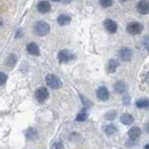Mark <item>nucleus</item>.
I'll return each instance as SVG.
<instances>
[{"label":"nucleus","mask_w":149,"mask_h":149,"mask_svg":"<svg viewBox=\"0 0 149 149\" xmlns=\"http://www.w3.org/2000/svg\"><path fill=\"white\" fill-rule=\"evenodd\" d=\"M46 84H47L48 87H51V89H58L62 86L61 79H60L58 76L53 75V73H49V75L46 76Z\"/></svg>","instance_id":"1"},{"label":"nucleus","mask_w":149,"mask_h":149,"mask_svg":"<svg viewBox=\"0 0 149 149\" xmlns=\"http://www.w3.org/2000/svg\"><path fill=\"white\" fill-rule=\"evenodd\" d=\"M49 30H51L49 24L47 22H45V21H39L36 24V32L39 36H46L49 32Z\"/></svg>","instance_id":"2"},{"label":"nucleus","mask_w":149,"mask_h":149,"mask_svg":"<svg viewBox=\"0 0 149 149\" xmlns=\"http://www.w3.org/2000/svg\"><path fill=\"white\" fill-rule=\"evenodd\" d=\"M126 30H127V32H128L130 34H139V33L142 32L144 27H142V24L139 23V22H131V23L127 24Z\"/></svg>","instance_id":"3"},{"label":"nucleus","mask_w":149,"mask_h":149,"mask_svg":"<svg viewBox=\"0 0 149 149\" xmlns=\"http://www.w3.org/2000/svg\"><path fill=\"white\" fill-rule=\"evenodd\" d=\"M36 99L39 101V102H44L47 100L48 98V89L46 87H39V89L36 91Z\"/></svg>","instance_id":"4"},{"label":"nucleus","mask_w":149,"mask_h":149,"mask_svg":"<svg viewBox=\"0 0 149 149\" xmlns=\"http://www.w3.org/2000/svg\"><path fill=\"white\" fill-rule=\"evenodd\" d=\"M58 58H59V60L61 62H68L70 60L75 59V55L70 51H68V49H62V51L59 52Z\"/></svg>","instance_id":"5"},{"label":"nucleus","mask_w":149,"mask_h":149,"mask_svg":"<svg viewBox=\"0 0 149 149\" xmlns=\"http://www.w3.org/2000/svg\"><path fill=\"white\" fill-rule=\"evenodd\" d=\"M137 8H138V12L140 14H148L149 13V1H139L138 5H137Z\"/></svg>","instance_id":"6"},{"label":"nucleus","mask_w":149,"mask_h":149,"mask_svg":"<svg viewBox=\"0 0 149 149\" xmlns=\"http://www.w3.org/2000/svg\"><path fill=\"white\" fill-rule=\"evenodd\" d=\"M96 95H98V98H99L100 100L106 101V100H108V98H109V91H108L107 87L101 86V87H99L98 91H96Z\"/></svg>","instance_id":"7"},{"label":"nucleus","mask_w":149,"mask_h":149,"mask_svg":"<svg viewBox=\"0 0 149 149\" xmlns=\"http://www.w3.org/2000/svg\"><path fill=\"white\" fill-rule=\"evenodd\" d=\"M37 9H38L39 13L46 14V13H48L51 10V3L48 1H40L38 3V6H37Z\"/></svg>","instance_id":"8"},{"label":"nucleus","mask_w":149,"mask_h":149,"mask_svg":"<svg viewBox=\"0 0 149 149\" xmlns=\"http://www.w3.org/2000/svg\"><path fill=\"white\" fill-rule=\"evenodd\" d=\"M119 58L122 61H130L131 58H132V52H131V49L130 48H126V47H124V48H122L120 51H119Z\"/></svg>","instance_id":"9"},{"label":"nucleus","mask_w":149,"mask_h":149,"mask_svg":"<svg viewBox=\"0 0 149 149\" xmlns=\"http://www.w3.org/2000/svg\"><path fill=\"white\" fill-rule=\"evenodd\" d=\"M104 28L110 33H115L117 31V23L113 20H106L104 21Z\"/></svg>","instance_id":"10"},{"label":"nucleus","mask_w":149,"mask_h":149,"mask_svg":"<svg viewBox=\"0 0 149 149\" xmlns=\"http://www.w3.org/2000/svg\"><path fill=\"white\" fill-rule=\"evenodd\" d=\"M140 135H141V130L139 127L134 126V127L130 128V131H128V138L131 140H137V139L140 138Z\"/></svg>","instance_id":"11"},{"label":"nucleus","mask_w":149,"mask_h":149,"mask_svg":"<svg viewBox=\"0 0 149 149\" xmlns=\"http://www.w3.org/2000/svg\"><path fill=\"white\" fill-rule=\"evenodd\" d=\"M27 49H28L29 54H31V55H36V56H38V55L40 54L39 47H38V45H37L36 43H30L29 45L27 46Z\"/></svg>","instance_id":"12"},{"label":"nucleus","mask_w":149,"mask_h":149,"mask_svg":"<svg viewBox=\"0 0 149 149\" xmlns=\"http://www.w3.org/2000/svg\"><path fill=\"white\" fill-rule=\"evenodd\" d=\"M120 122H122L124 125H131V124H133L134 118H133V116H132V115H130V114L125 113V114H123V115L120 116Z\"/></svg>","instance_id":"13"},{"label":"nucleus","mask_w":149,"mask_h":149,"mask_svg":"<svg viewBox=\"0 0 149 149\" xmlns=\"http://www.w3.org/2000/svg\"><path fill=\"white\" fill-rule=\"evenodd\" d=\"M70 21H71V17L67 14H62L58 17V23L60 25H68L70 23Z\"/></svg>","instance_id":"14"},{"label":"nucleus","mask_w":149,"mask_h":149,"mask_svg":"<svg viewBox=\"0 0 149 149\" xmlns=\"http://www.w3.org/2000/svg\"><path fill=\"white\" fill-rule=\"evenodd\" d=\"M114 89L116 91V93H118V94H123L126 89H127V86H126V84L124 83V82H117L115 85H114Z\"/></svg>","instance_id":"15"},{"label":"nucleus","mask_w":149,"mask_h":149,"mask_svg":"<svg viewBox=\"0 0 149 149\" xmlns=\"http://www.w3.org/2000/svg\"><path fill=\"white\" fill-rule=\"evenodd\" d=\"M117 68H118V61H116V60H114V59L109 60V62H108V67H107L108 72L113 73V72H115V71H116V69H117Z\"/></svg>","instance_id":"16"},{"label":"nucleus","mask_w":149,"mask_h":149,"mask_svg":"<svg viewBox=\"0 0 149 149\" xmlns=\"http://www.w3.org/2000/svg\"><path fill=\"white\" fill-rule=\"evenodd\" d=\"M16 61H17V56L15 54H9L7 60H6V64L9 68H14V65L16 64Z\"/></svg>","instance_id":"17"},{"label":"nucleus","mask_w":149,"mask_h":149,"mask_svg":"<svg viewBox=\"0 0 149 149\" xmlns=\"http://www.w3.org/2000/svg\"><path fill=\"white\" fill-rule=\"evenodd\" d=\"M135 104H137L138 108H147V107H149V100H147V99H140V100H138L135 102Z\"/></svg>","instance_id":"18"},{"label":"nucleus","mask_w":149,"mask_h":149,"mask_svg":"<svg viewBox=\"0 0 149 149\" xmlns=\"http://www.w3.org/2000/svg\"><path fill=\"white\" fill-rule=\"evenodd\" d=\"M116 131H117V128H116L115 125H108V126H106V128H104V132H106V134H108V135L115 134Z\"/></svg>","instance_id":"19"},{"label":"nucleus","mask_w":149,"mask_h":149,"mask_svg":"<svg viewBox=\"0 0 149 149\" xmlns=\"http://www.w3.org/2000/svg\"><path fill=\"white\" fill-rule=\"evenodd\" d=\"M86 119H87V113H86L85 110L80 111V113L77 115V117H76V120H77V122H84V120H86Z\"/></svg>","instance_id":"20"},{"label":"nucleus","mask_w":149,"mask_h":149,"mask_svg":"<svg viewBox=\"0 0 149 149\" xmlns=\"http://www.w3.org/2000/svg\"><path fill=\"white\" fill-rule=\"evenodd\" d=\"M25 134H27V138H28V139H36V138H37V132H36L33 128L28 130Z\"/></svg>","instance_id":"21"},{"label":"nucleus","mask_w":149,"mask_h":149,"mask_svg":"<svg viewBox=\"0 0 149 149\" xmlns=\"http://www.w3.org/2000/svg\"><path fill=\"white\" fill-rule=\"evenodd\" d=\"M116 117V111L115 110H111V111H108L106 114V119H109V120H113Z\"/></svg>","instance_id":"22"},{"label":"nucleus","mask_w":149,"mask_h":149,"mask_svg":"<svg viewBox=\"0 0 149 149\" xmlns=\"http://www.w3.org/2000/svg\"><path fill=\"white\" fill-rule=\"evenodd\" d=\"M100 5L103 6V7H110L113 5V1L111 0H101L100 1Z\"/></svg>","instance_id":"23"},{"label":"nucleus","mask_w":149,"mask_h":149,"mask_svg":"<svg viewBox=\"0 0 149 149\" xmlns=\"http://www.w3.org/2000/svg\"><path fill=\"white\" fill-rule=\"evenodd\" d=\"M6 80H7V75L3 72H0V86L3 85L6 83Z\"/></svg>","instance_id":"24"},{"label":"nucleus","mask_w":149,"mask_h":149,"mask_svg":"<svg viewBox=\"0 0 149 149\" xmlns=\"http://www.w3.org/2000/svg\"><path fill=\"white\" fill-rule=\"evenodd\" d=\"M62 146H63L62 142H61V141H58V142L54 145V149H61L62 148Z\"/></svg>","instance_id":"25"},{"label":"nucleus","mask_w":149,"mask_h":149,"mask_svg":"<svg viewBox=\"0 0 149 149\" xmlns=\"http://www.w3.org/2000/svg\"><path fill=\"white\" fill-rule=\"evenodd\" d=\"M80 98H82V101H83V102H84V104H85V106H86V107H87V106H89V104H91V102H89V101H87V100H86V99H85V98H84V96H80Z\"/></svg>","instance_id":"26"},{"label":"nucleus","mask_w":149,"mask_h":149,"mask_svg":"<svg viewBox=\"0 0 149 149\" xmlns=\"http://www.w3.org/2000/svg\"><path fill=\"white\" fill-rule=\"evenodd\" d=\"M21 34H22V30H19V32H17V34H16V38H20Z\"/></svg>","instance_id":"27"},{"label":"nucleus","mask_w":149,"mask_h":149,"mask_svg":"<svg viewBox=\"0 0 149 149\" xmlns=\"http://www.w3.org/2000/svg\"><path fill=\"white\" fill-rule=\"evenodd\" d=\"M146 80H147V83L149 84V72L147 73V76H146Z\"/></svg>","instance_id":"28"},{"label":"nucleus","mask_w":149,"mask_h":149,"mask_svg":"<svg viewBox=\"0 0 149 149\" xmlns=\"http://www.w3.org/2000/svg\"><path fill=\"white\" fill-rule=\"evenodd\" d=\"M146 131H147V132L149 133V123L147 124V125H146Z\"/></svg>","instance_id":"29"},{"label":"nucleus","mask_w":149,"mask_h":149,"mask_svg":"<svg viewBox=\"0 0 149 149\" xmlns=\"http://www.w3.org/2000/svg\"><path fill=\"white\" fill-rule=\"evenodd\" d=\"M2 24H3V23H2V20H1V17H0V28L2 27Z\"/></svg>","instance_id":"30"},{"label":"nucleus","mask_w":149,"mask_h":149,"mask_svg":"<svg viewBox=\"0 0 149 149\" xmlns=\"http://www.w3.org/2000/svg\"><path fill=\"white\" fill-rule=\"evenodd\" d=\"M145 149H149V145H147V146H145Z\"/></svg>","instance_id":"31"}]
</instances>
